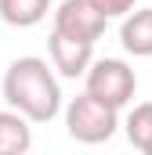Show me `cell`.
<instances>
[{
    "mask_svg": "<svg viewBox=\"0 0 152 155\" xmlns=\"http://www.w3.org/2000/svg\"><path fill=\"white\" fill-rule=\"evenodd\" d=\"M134 90H138V76H134V69H130L127 61H119V58H98V61L87 69V94L98 97L102 105L116 108V112H119L123 105H130Z\"/></svg>",
    "mask_w": 152,
    "mask_h": 155,
    "instance_id": "obj_3",
    "label": "cell"
},
{
    "mask_svg": "<svg viewBox=\"0 0 152 155\" xmlns=\"http://www.w3.org/2000/svg\"><path fill=\"white\" fill-rule=\"evenodd\" d=\"M91 4H94L105 18H127V15L134 11V4H138V0H91Z\"/></svg>",
    "mask_w": 152,
    "mask_h": 155,
    "instance_id": "obj_10",
    "label": "cell"
},
{
    "mask_svg": "<svg viewBox=\"0 0 152 155\" xmlns=\"http://www.w3.org/2000/svg\"><path fill=\"white\" fill-rule=\"evenodd\" d=\"M119 43L134 58H152V7L130 11L119 25Z\"/></svg>",
    "mask_w": 152,
    "mask_h": 155,
    "instance_id": "obj_6",
    "label": "cell"
},
{
    "mask_svg": "<svg viewBox=\"0 0 152 155\" xmlns=\"http://www.w3.org/2000/svg\"><path fill=\"white\" fill-rule=\"evenodd\" d=\"M123 130H127V141H130V144H134L141 155L149 152V148H152V101L134 105V112L127 116Z\"/></svg>",
    "mask_w": 152,
    "mask_h": 155,
    "instance_id": "obj_9",
    "label": "cell"
},
{
    "mask_svg": "<svg viewBox=\"0 0 152 155\" xmlns=\"http://www.w3.org/2000/svg\"><path fill=\"white\" fill-rule=\"evenodd\" d=\"M65 130L80 144H105L119 130V116H116V108L102 105L98 97H91L83 90L65 105Z\"/></svg>",
    "mask_w": 152,
    "mask_h": 155,
    "instance_id": "obj_2",
    "label": "cell"
},
{
    "mask_svg": "<svg viewBox=\"0 0 152 155\" xmlns=\"http://www.w3.org/2000/svg\"><path fill=\"white\" fill-rule=\"evenodd\" d=\"M51 0H0V22L11 29H33L47 18Z\"/></svg>",
    "mask_w": 152,
    "mask_h": 155,
    "instance_id": "obj_8",
    "label": "cell"
},
{
    "mask_svg": "<svg viewBox=\"0 0 152 155\" xmlns=\"http://www.w3.org/2000/svg\"><path fill=\"white\" fill-rule=\"evenodd\" d=\"M4 101L29 123H51L62 112V87L43 58H15L4 72Z\"/></svg>",
    "mask_w": 152,
    "mask_h": 155,
    "instance_id": "obj_1",
    "label": "cell"
},
{
    "mask_svg": "<svg viewBox=\"0 0 152 155\" xmlns=\"http://www.w3.org/2000/svg\"><path fill=\"white\" fill-rule=\"evenodd\" d=\"M47 51H51V69H58V76H65V79L87 76V69L94 65V43L69 40L54 29L47 36Z\"/></svg>",
    "mask_w": 152,
    "mask_h": 155,
    "instance_id": "obj_5",
    "label": "cell"
},
{
    "mask_svg": "<svg viewBox=\"0 0 152 155\" xmlns=\"http://www.w3.org/2000/svg\"><path fill=\"white\" fill-rule=\"evenodd\" d=\"M33 144V126L29 119L15 108L0 112V155H26Z\"/></svg>",
    "mask_w": 152,
    "mask_h": 155,
    "instance_id": "obj_7",
    "label": "cell"
},
{
    "mask_svg": "<svg viewBox=\"0 0 152 155\" xmlns=\"http://www.w3.org/2000/svg\"><path fill=\"white\" fill-rule=\"evenodd\" d=\"M145 155H152V148H149V152H145Z\"/></svg>",
    "mask_w": 152,
    "mask_h": 155,
    "instance_id": "obj_11",
    "label": "cell"
},
{
    "mask_svg": "<svg viewBox=\"0 0 152 155\" xmlns=\"http://www.w3.org/2000/svg\"><path fill=\"white\" fill-rule=\"evenodd\" d=\"M105 15L91 4V0H62L58 11H54V33L69 40H80V43H94L105 33Z\"/></svg>",
    "mask_w": 152,
    "mask_h": 155,
    "instance_id": "obj_4",
    "label": "cell"
}]
</instances>
